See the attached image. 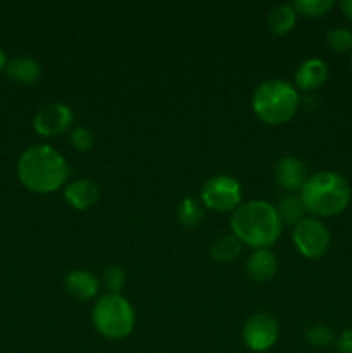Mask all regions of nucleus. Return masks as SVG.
Segmentation results:
<instances>
[{
	"label": "nucleus",
	"instance_id": "obj_1",
	"mask_svg": "<svg viewBox=\"0 0 352 353\" xmlns=\"http://www.w3.org/2000/svg\"><path fill=\"white\" fill-rule=\"evenodd\" d=\"M17 178L31 193L47 195L66 185L69 165L64 155L50 145H31L17 159Z\"/></svg>",
	"mask_w": 352,
	"mask_h": 353
},
{
	"label": "nucleus",
	"instance_id": "obj_2",
	"mask_svg": "<svg viewBox=\"0 0 352 353\" xmlns=\"http://www.w3.org/2000/svg\"><path fill=\"white\" fill-rule=\"evenodd\" d=\"M230 228L231 234L242 245L261 250L276 243L282 234L283 224L275 205L266 200H248L242 202L231 212Z\"/></svg>",
	"mask_w": 352,
	"mask_h": 353
},
{
	"label": "nucleus",
	"instance_id": "obj_3",
	"mask_svg": "<svg viewBox=\"0 0 352 353\" xmlns=\"http://www.w3.org/2000/svg\"><path fill=\"white\" fill-rule=\"evenodd\" d=\"M299 196L306 212L320 219L344 212L351 203L352 190L342 174L335 171H321L307 178Z\"/></svg>",
	"mask_w": 352,
	"mask_h": 353
},
{
	"label": "nucleus",
	"instance_id": "obj_4",
	"mask_svg": "<svg viewBox=\"0 0 352 353\" xmlns=\"http://www.w3.org/2000/svg\"><path fill=\"white\" fill-rule=\"evenodd\" d=\"M300 107L299 90L285 79H266L252 95L255 117L268 126L286 124Z\"/></svg>",
	"mask_w": 352,
	"mask_h": 353
},
{
	"label": "nucleus",
	"instance_id": "obj_5",
	"mask_svg": "<svg viewBox=\"0 0 352 353\" xmlns=\"http://www.w3.org/2000/svg\"><path fill=\"white\" fill-rule=\"evenodd\" d=\"M135 310L123 295L100 296L92 310V323L97 333L106 340H124L135 330Z\"/></svg>",
	"mask_w": 352,
	"mask_h": 353
},
{
	"label": "nucleus",
	"instance_id": "obj_6",
	"mask_svg": "<svg viewBox=\"0 0 352 353\" xmlns=\"http://www.w3.org/2000/svg\"><path fill=\"white\" fill-rule=\"evenodd\" d=\"M199 200L209 210L233 212L242 203V185L233 176L216 174L204 183Z\"/></svg>",
	"mask_w": 352,
	"mask_h": 353
},
{
	"label": "nucleus",
	"instance_id": "obj_7",
	"mask_svg": "<svg viewBox=\"0 0 352 353\" xmlns=\"http://www.w3.org/2000/svg\"><path fill=\"white\" fill-rule=\"evenodd\" d=\"M292 240L297 252L309 261L324 257L330 250L331 234L323 221L316 217H306L293 226Z\"/></svg>",
	"mask_w": 352,
	"mask_h": 353
},
{
	"label": "nucleus",
	"instance_id": "obj_8",
	"mask_svg": "<svg viewBox=\"0 0 352 353\" xmlns=\"http://www.w3.org/2000/svg\"><path fill=\"white\" fill-rule=\"evenodd\" d=\"M280 336V324L275 316L268 312H257L248 317L242 330L244 345L254 353L271 350Z\"/></svg>",
	"mask_w": 352,
	"mask_h": 353
},
{
	"label": "nucleus",
	"instance_id": "obj_9",
	"mask_svg": "<svg viewBox=\"0 0 352 353\" xmlns=\"http://www.w3.org/2000/svg\"><path fill=\"white\" fill-rule=\"evenodd\" d=\"M72 121H75V114H72L71 107L61 102L50 103L35 114L33 130L35 133L43 138L57 137L71 128Z\"/></svg>",
	"mask_w": 352,
	"mask_h": 353
},
{
	"label": "nucleus",
	"instance_id": "obj_10",
	"mask_svg": "<svg viewBox=\"0 0 352 353\" xmlns=\"http://www.w3.org/2000/svg\"><path fill=\"white\" fill-rule=\"evenodd\" d=\"M273 174H275L280 188H283L285 192L302 190L304 183L309 178L307 165L304 164V161H300L299 157H293V155H285V157L278 159L275 169H273Z\"/></svg>",
	"mask_w": 352,
	"mask_h": 353
},
{
	"label": "nucleus",
	"instance_id": "obj_11",
	"mask_svg": "<svg viewBox=\"0 0 352 353\" xmlns=\"http://www.w3.org/2000/svg\"><path fill=\"white\" fill-rule=\"evenodd\" d=\"M330 76V68L326 62L320 57H309L302 61L297 68L293 81H295V88L302 90V92H314L324 86Z\"/></svg>",
	"mask_w": 352,
	"mask_h": 353
},
{
	"label": "nucleus",
	"instance_id": "obj_12",
	"mask_svg": "<svg viewBox=\"0 0 352 353\" xmlns=\"http://www.w3.org/2000/svg\"><path fill=\"white\" fill-rule=\"evenodd\" d=\"M100 188L88 178H78L66 185L64 200L75 210H88L99 202Z\"/></svg>",
	"mask_w": 352,
	"mask_h": 353
},
{
	"label": "nucleus",
	"instance_id": "obj_13",
	"mask_svg": "<svg viewBox=\"0 0 352 353\" xmlns=\"http://www.w3.org/2000/svg\"><path fill=\"white\" fill-rule=\"evenodd\" d=\"M245 271H247L248 278L255 283H266L273 279L278 271V259H276L275 252L269 248L254 250L247 259Z\"/></svg>",
	"mask_w": 352,
	"mask_h": 353
},
{
	"label": "nucleus",
	"instance_id": "obj_14",
	"mask_svg": "<svg viewBox=\"0 0 352 353\" xmlns=\"http://www.w3.org/2000/svg\"><path fill=\"white\" fill-rule=\"evenodd\" d=\"M66 292L76 300H92L99 293L100 281L86 269H72L64 278Z\"/></svg>",
	"mask_w": 352,
	"mask_h": 353
},
{
	"label": "nucleus",
	"instance_id": "obj_15",
	"mask_svg": "<svg viewBox=\"0 0 352 353\" xmlns=\"http://www.w3.org/2000/svg\"><path fill=\"white\" fill-rule=\"evenodd\" d=\"M6 74L16 85L30 86L40 79L41 65L37 59L28 57V55H19V57L7 62Z\"/></svg>",
	"mask_w": 352,
	"mask_h": 353
},
{
	"label": "nucleus",
	"instance_id": "obj_16",
	"mask_svg": "<svg viewBox=\"0 0 352 353\" xmlns=\"http://www.w3.org/2000/svg\"><path fill=\"white\" fill-rule=\"evenodd\" d=\"M276 212H278L282 224H289V226H297L300 221L306 219V209H304L302 200L293 193H286L280 199Z\"/></svg>",
	"mask_w": 352,
	"mask_h": 353
},
{
	"label": "nucleus",
	"instance_id": "obj_17",
	"mask_svg": "<svg viewBox=\"0 0 352 353\" xmlns=\"http://www.w3.org/2000/svg\"><path fill=\"white\" fill-rule=\"evenodd\" d=\"M297 16H299V14L295 12L293 6H290V3L276 6L268 16L269 30L275 34H278V37H283V34L290 33V31L295 28Z\"/></svg>",
	"mask_w": 352,
	"mask_h": 353
},
{
	"label": "nucleus",
	"instance_id": "obj_18",
	"mask_svg": "<svg viewBox=\"0 0 352 353\" xmlns=\"http://www.w3.org/2000/svg\"><path fill=\"white\" fill-rule=\"evenodd\" d=\"M242 247L244 245L233 236V234H224V236L217 238L209 248L211 259L221 264H228V262H233L235 259H238V255L242 254Z\"/></svg>",
	"mask_w": 352,
	"mask_h": 353
},
{
	"label": "nucleus",
	"instance_id": "obj_19",
	"mask_svg": "<svg viewBox=\"0 0 352 353\" xmlns=\"http://www.w3.org/2000/svg\"><path fill=\"white\" fill-rule=\"evenodd\" d=\"M204 214H206V207L202 205V202L199 199L186 196L179 202L178 209H176V219L182 226L197 228L202 223Z\"/></svg>",
	"mask_w": 352,
	"mask_h": 353
},
{
	"label": "nucleus",
	"instance_id": "obj_20",
	"mask_svg": "<svg viewBox=\"0 0 352 353\" xmlns=\"http://www.w3.org/2000/svg\"><path fill=\"white\" fill-rule=\"evenodd\" d=\"M297 14L304 17H323L335 7L333 0H295L292 3Z\"/></svg>",
	"mask_w": 352,
	"mask_h": 353
},
{
	"label": "nucleus",
	"instance_id": "obj_21",
	"mask_svg": "<svg viewBox=\"0 0 352 353\" xmlns=\"http://www.w3.org/2000/svg\"><path fill=\"white\" fill-rule=\"evenodd\" d=\"M326 43L337 54H349L352 52V30L349 28H333L328 31Z\"/></svg>",
	"mask_w": 352,
	"mask_h": 353
},
{
	"label": "nucleus",
	"instance_id": "obj_22",
	"mask_svg": "<svg viewBox=\"0 0 352 353\" xmlns=\"http://www.w3.org/2000/svg\"><path fill=\"white\" fill-rule=\"evenodd\" d=\"M335 340L337 338H335L333 331L326 324H314V326L307 327L306 331L307 345H311L314 348H326L330 345H333Z\"/></svg>",
	"mask_w": 352,
	"mask_h": 353
},
{
	"label": "nucleus",
	"instance_id": "obj_23",
	"mask_svg": "<svg viewBox=\"0 0 352 353\" xmlns=\"http://www.w3.org/2000/svg\"><path fill=\"white\" fill-rule=\"evenodd\" d=\"M99 281L107 290V293L121 295V290L124 288L126 276H124V271L119 265H109V268H106L102 271V276H100Z\"/></svg>",
	"mask_w": 352,
	"mask_h": 353
},
{
	"label": "nucleus",
	"instance_id": "obj_24",
	"mask_svg": "<svg viewBox=\"0 0 352 353\" xmlns=\"http://www.w3.org/2000/svg\"><path fill=\"white\" fill-rule=\"evenodd\" d=\"M69 141H71V147L78 152H88L93 148L95 143V138L93 133L85 126H76L72 128L71 134H69Z\"/></svg>",
	"mask_w": 352,
	"mask_h": 353
},
{
	"label": "nucleus",
	"instance_id": "obj_25",
	"mask_svg": "<svg viewBox=\"0 0 352 353\" xmlns=\"http://www.w3.org/2000/svg\"><path fill=\"white\" fill-rule=\"evenodd\" d=\"M335 350H337V353H352V327L345 330L335 340Z\"/></svg>",
	"mask_w": 352,
	"mask_h": 353
},
{
	"label": "nucleus",
	"instance_id": "obj_26",
	"mask_svg": "<svg viewBox=\"0 0 352 353\" xmlns=\"http://www.w3.org/2000/svg\"><path fill=\"white\" fill-rule=\"evenodd\" d=\"M340 10L345 14V17H349L352 21V0H342Z\"/></svg>",
	"mask_w": 352,
	"mask_h": 353
},
{
	"label": "nucleus",
	"instance_id": "obj_27",
	"mask_svg": "<svg viewBox=\"0 0 352 353\" xmlns=\"http://www.w3.org/2000/svg\"><path fill=\"white\" fill-rule=\"evenodd\" d=\"M6 68H7V55H6V52L0 48V72L6 71Z\"/></svg>",
	"mask_w": 352,
	"mask_h": 353
},
{
	"label": "nucleus",
	"instance_id": "obj_28",
	"mask_svg": "<svg viewBox=\"0 0 352 353\" xmlns=\"http://www.w3.org/2000/svg\"><path fill=\"white\" fill-rule=\"evenodd\" d=\"M351 65H352V52H351Z\"/></svg>",
	"mask_w": 352,
	"mask_h": 353
}]
</instances>
